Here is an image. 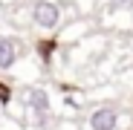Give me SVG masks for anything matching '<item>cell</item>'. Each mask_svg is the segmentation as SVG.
I'll return each mask as SVG.
<instances>
[{
  "label": "cell",
  "instance_id": "6da1fadb",
  "mask_svg": "<svg viewBox=\"0 0 133 130\" xmlns=\"http://www.w3.org/2000/svg\"><path fill=\"white\" fill-rule=\"evenodd\" d=\"M20 101H23V110H29L35 116L38 124H46V119L52 113V101H49L46 90H41V87H26L23 95H20Z\"/></svg>",
  "mask_w": 133,
  "mask_h": 130
},
{
  "label": "cell",
  "instance_id": "7a4b0ae2",
  "mask_svg": "<svg viewBox=\"0 0 133 130\" xmlns=\"http://www.w3.org/2000/svg\"><path fill=\"white\" fill-rule=\"evenodd\" d=\"M32 20L38 29H55L58 20H61V6L52 3V0H38V3L32 6Z\"/></svg>",
  "mask_w": 133,
  "mask_h": 130
},
{
  "label": "cell",
  "instance_id": "3957f363",
  "mask_svg": "<svg viewBox=\"0 0 133 130\" xmlns=\"http://www.w3.org/2000/svg\"><path fill=\"white\" fill-rule=\"evenodd\" d=\"M90 130H116L119 127V113L116 107H98L90 113Z\"/></svg>",
  "mask_w": 133,
  "mask_h": 130
},
{
  "label": "cell",
  "instance_id": "277c9868",
  "mask_svg": "<svg viewBox=\"0 0 133 130\" xmlns=\"http://www.w3.org/2000/svg\"><path fill=\"white\" fill-rule=\"evenodd\" d=\"M17 64V43L12 38H0V70H12Z\"/></svg>",
  "mask_w": 133,
  "mask_h": 130
},
{
  "label": "cell",
  "instance_id": "5b68a950",
  "mask_svg": "<svg viewBox=\"0 0 133 130\" xmlns=\"http://www.w3.org/2000/svg\"><path fill=\"white\" fill-rule=\"evenodd\" d=\"M38 49H41V58H43V61H49L52 52H55V40H41V43H38Z\"/></svg>",
  "mask_w": 133,
  "mask_h": 130
},
{
  "label": "cell",
  "instance_id": "8992f818",
  "mask_svg": "<svg viewBox=\"0 0 133 130\" xmlns=\"http://www.w3.org/2000/svg\"><path fill=\"white\" fill-rule=\"evenodd\" d=\"M9 101H12V87L0 81V104H9Z\"/></svg>",
  "mask_w": 133,
  "mask_h": 130
},
{
  "label": "cell",
  "instance_id": "52a82bcc",
  "mask_svg": "<svg viewBox=\"0 0 133 130\" xmlns=\"http://www.w3.org/2000/svg\"><path fill=\"white\" fill-rule=\"evenodd\" d=\"M130 3V0H110V6H113V9H122V6H127Z\"/></svg>",
  "mask_w": 133,
  "mask_h": 130
}]
</instances>
